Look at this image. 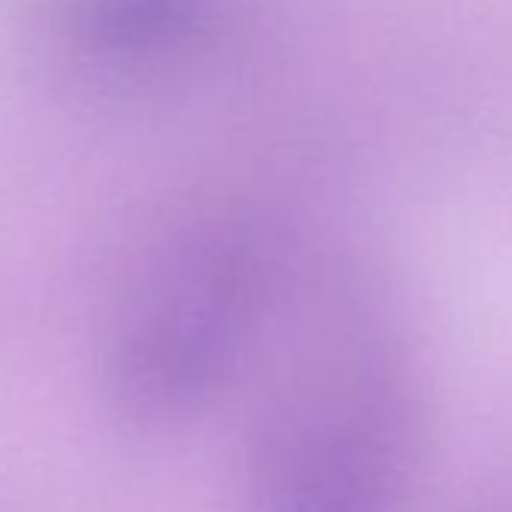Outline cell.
I'll return each mask as SVG.
<instances>
[{"label": "cell", "mask_w": 512, "mask_h": 512, "mask_svg": "<svg viewBox=\"0 0 512 512\" xmlns=\"http://www.w3.org/2000/svg\"><path fill=\"white\" fill-rule=\"evenodd\" d=\"M266 208L220 196L160 220L121 272L100 341L112 407L142 431L199 419L244 383L296 272Z\"/></svg>", "instance_id": "7a4b0ae2"}, {"label": "cell", "mask_w": 512, "mask_h": 512, "mask_svg": "<svg viewBox=\"0 0 512 512\" xmlns=\"http://www.w3.org/2000/svg\"><path fill=\"white\" fill-rule=\"evenodd\" d=\"M241 512H395L413 455L401 341L344 269L296 266L244 377Z\"/></svg>", "instance_id": "6da1fadb"}]
</instances>
